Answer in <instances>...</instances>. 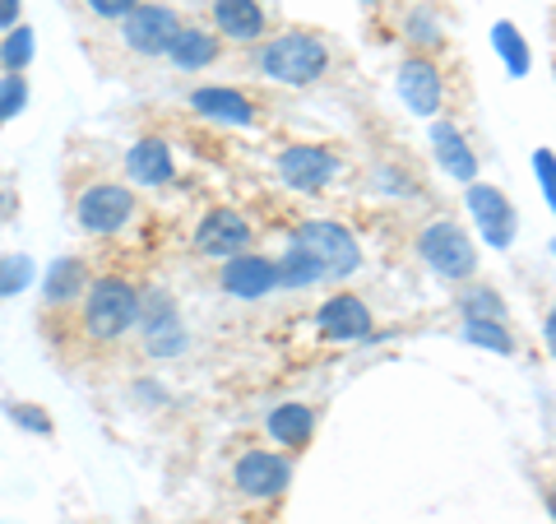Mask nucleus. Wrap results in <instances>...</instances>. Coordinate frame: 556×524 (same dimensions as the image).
Wrapping results in <instances>:
<instances>
[{
	"label": "nucleus",
	"instance_id": "nucleus-1",
	"mask_svg": "<svg viewBox=\"0 0 556 524\" xmlns=\"http://www.w3.org/2000/svg\"><path fill=\"white\" fill-rule=\"evenodd\" d=\"M325 65H329V51L316 33H306V28H288L260 47V75L274 84H288V89L316 84L325 75Z\"/></svg>",
	"mask_w": 556,
	"mask_h": 524
},
{
	"label": "nucleus",
	"instance_id": "nucleus-2",
	"mask_svg": "<svg viewBox=\"0 0 556 524\" xmlns=\"http://www.w3.org/2000/svg\"><path fill=\"white\" fill-rule=\"evenodd\" d=\"M139 321V292L130 278L102 274L84 284V335L98 344H116L126 329Z\"/></svg>",
	"mask_w": 556,
	"mask_h": 524
},
{
	"label": "nucleus",
	"instance_id": "nucleus-3",
	"mask_svg": "<svg viewBox=\"0 0 556 524\" xmlns=\"http://www.w3.org/2000/svg\"><path fill=\"white\" fill-rule=\"evenodd\" d=\"M298 247L311 251V260L320 265V278H343L362 265V247L357 237L343 228V223H329V219H311L302 223L298 233Z\"/></svg>",
	"mask_w": 556,
	"mask_h": 524
},
{
	"label": "nucleus",
	"instance_id": "nucleus-4",
	"mask_svg": "<svg viewBox=\"0 0 556 524\" xmlns=\"http://www.w3.org/2000/svg\"><path fill=\"white\" fill-rule=\"evenodd\" d=\"M75 219H79L84 233L112 237L135 219V196L126 186H116V182H98L75 200Z\"/></svg>",
	"mask_w": 556,
	"mask_h": 524
},
{
	"label": "nucleus",
	"instance_id": "nucleus-5",
	"mask_svg": "<svg viewBox=\"0 0 556 524\" xmlns=\"http://www.w3.org/2000/svg\"><path fill=\"white\" fill-rule=\"evenodd\" d=\"M417 251H422V260L441 278H468L478 270L473 241H468L464 228H455V223H431V228L422 233V241H417Z\"/></svg>",
	"mask_w": 556,
	"mask_h": 524
},
{
	"label": "nucleus",
	"instance_id": "nucleus-6",
	"mask_svg": "<svg viewBox=\"0 0 556 524\" xmlns=\"http://www.w3.org/2000/svg\"><path fill=\"white\" fill-rule=\"evenodd\" d=\"M177 10L167 5H135L126 20H121V42H126L135 57H167V42L177 38Z\"/></svg>",
	"mask_w": 556,
	"mask_h": 524
},
{
	"label": "nucleus",
	"instance_id": "nucleus-7",
	"mask_svg": "<svg viewBox=\"0 0 556 524\" xmlns=\"http://www.w3.org/2000/svg\"><path fill=\"white\" fill-rule=\"evenodd\" d=\"M232 478H237V487H241L247 497L269 501V497H278V492L288 487L292 464L278 460V456H269V450H247V456L232 464Z\"/></svg>",
	"mask_w": 556,
	"mask_h": 524
},
{
	"label": "nucleus",
	"instance_id": "nucleus-8",
	"mask_svg": "<svg viewBox=\"0 0 556 524\" xmlns=\"http://www.w3.org/2000/svg\"><path fill=\"white\" fill-rule=\"evenodd\" d=\"M278 172L292 190H325L334 182L339 172V159L329 149H316V145H292L283 159H278Z\"/></svg>",
	"mask_w": 556,
	"mask_h": 524
},
{
	"label": "nucleus",
	"instance_id": "nucleus-9",
	"mask_svg": "<svg viewBox=\"0 0 556 524\" xmlns=\"http://www.w3.org/2000/svg\"><path fill=\"white\" fill-rule=\"evenodd\" d=\"M399 98H404L417 116H437L441 102H445L441 70L431 65L427 57H408L404 65H399Z\"/></svg>",
	"mask_w": 556,
	"mask_h": 524
},
{
	"label": "nucleus",
	"instance_id": "nucleus-10",
	"mask_svg": "<svg viewBox=\"0 0 556 524\" xmlns=\"http://www.w3.org/2000/svg\"><path fill=\"white\" fill-rule=\"evenodd\" d=\"M468 209H473L478 228H482V237L492 241V247H510L515 241V209L496 186H482V182L468 186Z\"/></svg>",
	"mask_w": 556,
	"mask_h": 524
},
{
	"label": "nucleus",
	"instance_id": "nucleus-11",
	"mask_svg": "<svg viewBox=\"0 0 556 524\" xmlns=\"http://www.w3.org/2000/svg\"><path fill=\"white\" fill-rule=\"evenodd\" d=\"M223 288H228L232 297H241V302H255V297L278 288V265L265 255L237 251V255H228V265H223Z\"/></svg>",
	"mask_w": 556,
	"mask_h": 524
},
{
	"label": "nucleus",
	"instance_id": "nucleus-12",
	"mask_svg": "<svg viewBox=\"0 0 556 524\" xmlns=\"http://www.w3.org/2000/svg\"><path fill=\"white\" fill-rule=\"evenodd\" d=\"M316 325L325 329L329 339H371V335H376V321H371L367 302H362V297H353V292L329 297V302L316 311Z\"/></svg>",
	"mask_w": 556,
	"mask_h": 524
},
{
	"label": "nucleus",
	"instance_id": "nucleus-13",
	"mask_svg": "<svg viewBox=\"0 0 556 524\" xmlns=\"http://www.w3.org/2000/svg\"><path fill=\"white\" fill-rule=\"evenodd\" d=\"M251 241V223L237 214V209H214V214H204L200 219V228H195V247L204 255H237L241 247Z\"/></svg>",
	"mask_w": 556,
	"mask_h": 524
},
{
	"label": "nucleus",
	"instance_id": "nucleus-14",
	"mask_svg": "<svg viewBox=\"0 0 556 524\" xmlns=\"http://www.w3.org/2000/svg\"><path fill=\"white\" fill-rule=\"evenodd\" d=\"M181 348H186V325L177 316V307H172L167 297H159L144 316V353L149 358H177Z\"/></svg>",
	"mask_w": 556,
	"mask_h": 524
},
{
	"label": "nucleus",
	"instance_id": "nucleus-15",
	"mask_svg": "<svg viewBox=\"0 0 556 524\" xmlns=\"http://www.w3.org/2000/svg\"><path fill=\"white\" fill-rule=\"evenodd\" d=\"M126 167H130V177L139 186H167L172 172H177V163H172V145L167 139H153V135L139 139V145H130Z\"/></svg>",
	"mask_w": 556,
	"mask_h": 524
},
{
	"label": "nucleus",
	"instance_id": "nucleus-16",
	"mask_svg": "<svg viewBox=\"0 0 556 524\" xmlns=\"http://www.w3.org/2000/svg\"><path fill=\"white\" fill-rule=\"evenodd\" d=\"M431 145H437V159H441V167H445L455 182H473V177H478L473 149H468V139H464L455 126L437 121V126H431Z\"/></svg>",
	"mask_w": 556,
	"mask_h": 524
},
{
	"label": "nucleus",
	"instance_id": "nucleus-17",
	"mask_svg": "<svg viewBox=\"0 0 556 524\" xmlns=\"http://www.w3.org/2000/svg\"><path fill=\"white\" fill-rule=\"evenodd\" d=\"M190 108L214 121H232V126H251L255 121V102L237 89H195L190 93Z\"/></svg>",
	"mask_w": 556,
	"mask_h": 524
},
{
	"label": "nucleus",
	"instance_id": "nucleus-18",
	"mask_svg": "<svg viewBox=\"0 0 556 524\" xmlns=\"http://www.w3.org/2000/svg\"><path fill=\"white\" fill-rule=\"evenodd\" d=\"M214 24L228 33L232 42H255L265 33V10L255 0H214Z\"/></svg>",
	"mask_w": 556,
	"mask_h": 524
},
{
	"label": "nucleus",
	"instance_id": "nucleus-19",
	"mask_svg": "<svg viewBox=\"0 0 556 524\" xmlns=\"http://www.w3.org/2000/svg\"><path fill=\"white\" fill-rule=\"evenodd\" d=\"M311 432H316V413H311L306 404H278L269 413V436H274L278 446L302 450L311 441Z\"/></svg>",
	"mask_w": 556,
	"mask_h": 524
},
{
	"label": "nucleus",
	"instance_id": "nucleus-20",
	"mask_svg": "<svg viewBox=\"0 0 556 524\" xmlns=\"http://www.w3.org/2000/svg\"><path fill=\"white\" fill-rule=\"evenodd\" d=\"M167 57L181 70H204L218 57V38H208L204 28H177V38L167 42Z\"/></svg>",
	"mask_w": 556,
	"mask_h": 524
},
{
	"label": "nucleus",
	"instance_id": "nucleus-21",
	"mask_svg": "<svg viewBox=\"0 0 556 524\" xmlns=\"http://www.w3.org/2000/svg\"><path fill=\"white\" fill-rule=\"evenodd\" d=\"M84 265L79 260H56V270H51L47 278V302L51 307H65V302H75V297H84Z\"/></svg>",
	"mask_w": 556,
	"mask_h": 524
},
{
	"label": "nucleus",
	"instance_id": "nucleus-22",
	"mask_svg": "<svg viewBox=\"0 0 556 524\" xmlns=\"http://www.w3.org/2000/svg\"><path fill=\"white\" fill-rule=\"evenodd\" d=\"M464 339L478 348H492V353H515V339L506 321H482V316H464Z\"/></svg>",
	"mask_w": 556,
	"mask_h": 524
},
{
	"label": "nucleus",
	"instance_id": "nucleus-23",
	"mask_svg": "<svg viewBox=\"0 0 556 524\" xmlns=\"http://www.w3.org/2000/svg\"><path fill=\"white\" fill-rule=\"evenodd\" d=\"M320 278V265L311 260V251L306 247H298L292 241V251L278 260V284H292V288H306V284H316Z\"/></svg>",
	"mask_w": 556,
	"mask_h": 524
},
{
	"label": "nucleus",
	"instance_id": "nucleus-24",
	"mask_svg": "<svg viewBox=\"0 0 556 524\" xmlns=\"http://www.w3.org/2000/svg\"><path fill=\"white\" fill-rule=\"evenodd\" d=\"M492 42H496L501 57H506L510 75H529V47H525V38H519L515 24H496L492 28Z\"/></svg>",
	"mask_w": 556,
	"mask_h": 524
},
{
	"label": "nucleus",
	"instance_id": "nucleus-25",
	"mask_svg": "<svg viewBox=\"0 0 556 524\" xmlns=\"http://www.w3.org/2000/svg\"><path fill=\"white\" fill-rule=\"evenodd\" d=\"M459 307H464V316H482V321H501V316H506V302H501L492 288L464 292V297H459Z\"/></svg>",
	"mask_w": 556,
	"mask_h": 524
},
{
	"label": "nucleus",
	"instance_id": "nucleus-26",
	"mask_svg": "<svg viewBox=\"0 0 556 524\" xmlns=\"http://www.w3.org/2000/svg\"><path fill=\"white\" fill-rule=\"evenodd\" d=\"M28 102V84H24V70H10L5 79H0V121H10Z\"/></svg>",
	"mask_w": 556,
	"mask_h": 524
},
{
	"label": "nucleus",
	"instance_id": "nucleus-27",
	"mask_svg": "<svg viewBox=\"0 0 556 524\" xmlns=\"http://www.w3.org/2000/svg\"><path fill=\"white\" fill-rule=\"evenodd\" d=\"M28 278H33L28 255H5V260H0V297L20 292V288L28 284Z\"/></svg>",
	"mask_w": 556,
	"mask_h": 524
},
{
	"label": "nucleus",
	"instance_id": "nucleus-28",
	"mask_svg": "<svg viewBox=\"0 0 556 524\" xmlns=\"http://www.w3.org/2000/svg\"><path fill=\"white\" fill-rule=\"evenodd\" d=\"M0 57H5L10 70H24L28 57H33V33L28 28H14L10 38H5V47H0Z\"/></svg>",
	"mask_w": 556,
	"mask_h": 524
},
{
	"label": "nucleus",
	"instance_id": "nucleus-29",
	"mask_svg": "<svg viewBox=\"0 0 556 524\" xmlns=\"http://www.w3.org/2000/svg\"><path fill=\"white\" fill-rule=\"evenodd\" d=\"M408 38H413V42H441V28H437V20H431L427 10H413V20H408Z\"/></svg>",
	"mask_w": 556,
	"mask_h": 524
},
{
	"label": "nucleus",
	"instance_id": "nucleus-30",
	"mask_svg": "<svg viewBox=\"0 0 556 524\" xmlns=\"http://www.w3.org/2000/svg\"><path fill=\"white\" fill-rule=\"evenodd\" d=\"M84 5H89L98 20H126V14L139 5V0H84Z\"/></svg>",
	"mask_w": 556,
	"mask_h": 524
},
{
	"label": "nucleus",
	"instance_id": "nucleus-31",
	"mask_svg": "<svg viewBox=\"0 0 556 524\" xmlns=\"http://www.w3.org/2000/svg\"><path fill=\"white\" fill-rule=\"evenodd\" d=\"M10 417H14V423H24L28 432H51V423L33 404H10Z\"/></svg>",
	"mask_w": 556,
	"mask_h": 524
},
{
	"label": "nucleus",
	"instance_id": "nucleus-32",
	"mask_svg": "<svg viewBox=\"0 0 556 524\" xmlns=\"http://www.w3.org/2000/svg\"><path fill=\"white\" fill-rule=\"evenodd\" d=\"M533 167H538V182H543V196L552 200V149H538Z\"/></svg>",
	"mask_w": 556,
	"mask_h": 524
},
{
	"label": "nucleus",
	"instance_id": "nucleus-33",
	"mask_svg": "<svg viewBox=\"0 0 556 524\" xmlns=\"http://www.w3.org/2000/svg\"><path fill=\"white\" fill-rule=\"evenodd\" d=\"M20 5L24 0H0V28H10L14 20H20Z\"/></svg>",
	"mask_w": 556,
	"mask_h": 524
},
{
	"label": "nucleus",
	"instance_id": "nucleus-34",
	"mask_svg": "<svg viewBox=\"0 0 556 524\" xmlns=\"http://www.w3.org/2000/svg\"><path fill=\"white\" fill-rule=\"evenodd\" d=\"M362 5H376V0H362Z\"/></svg>",
	"mask_w": 556,
	"mask_h": 524
}]
</instances>
